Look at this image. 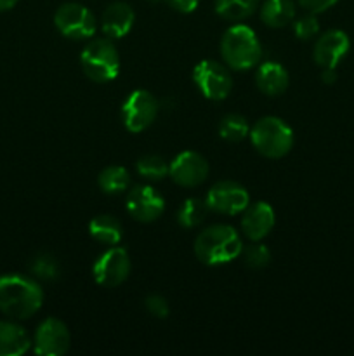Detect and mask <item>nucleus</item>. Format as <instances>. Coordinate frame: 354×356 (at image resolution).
I'll return each mask as SVG.
<instances>
[{"instance_id": "1", "label": "nucleus", "mask_w": 354, "mask_h": 356, "mask_svg": "<svg viewBox=\"0 0 354 356\" xmlns=\"http://www.w3.org/2000/svg\"><path fill=\"white\" fill-rule=\"evenodd\" d=\"M44 302V291L37 280L10 273L0 277V312L14 320L31 318Z\"/></svg>"}, {"instance_id": "2", "label": "nucleus", "mask_w": 354, "mask_h": 356, "mask_svg": "<svg viewBox=\"0 0 354 356\" xmlns=\"http://www.w3.org/2000/svg\"><path fill=\"white\" fill-rule=\"evenodd\" d=\"M243 242L233 226L214 225L194 240V254L207 266H221L242 256Z\"/></svg>"}, {"instance_id": "3", "label": "nucleus", "mask_w": 354, "mask_h": 356, "mask_svg": "<svg viewBox=\"0 0 354 356\" xmlns=\"http://www.w3.org/2000/svg\"><path fill=\"white\" fill-rule=\"evenodd\" d=\"M221 56L235 72L253 68L262 58V47L255 31L246 24H233L221 38Z\"/></svg>"}, {"instance_id": "4", "label": "nucleus", "mask_w": 354, "mask_h": 356, "mask_svg": "<svg viewBox=\"0 0 354 356\" xmlns=\"http://www.w3.org/2000/svg\"><path fill=\"white\" fill-rule=\"evenodd\" d=\"M253 148L266 159H281L294 146V131L278 117H264L250 129Z\"/></svg>"}, {"instance_id": "5", "label": "nucleus", "mask_w": 354, "mask_h": 356, "mask_svg": "<svg viewBox=\"0 0 354 356\" xmlns=\"http://www.w3.org/2000/svg\"><path fill=\"white\" fill-rule=\"evenodd\" d=\"M80 65L94 82H111L120 73V56L111 38H94L83 47Z\"/></svg>"}, {"instance_id": "6", "label": "nucleus", "mask_w": 354, "mask_h": 356, "mask_svg": "<svg viewBox=\"0 0 354 356\" xmlns=\"http://www.w3.org/2000/svg\"><path fill=\"white\" fill-rule=\"evenodd\" d=\"M158 110L160 104L151 92L144 89H135L125 97L121 104V120L128 132L139 134L156 120Z\"/></svg>"}, {"instance_id": "7", "label": "nucleus", "mask_w": 354, "mask_h": 356, "mask_svg": "<svg viewBox=\"0 0 354 356\" xmlns=\"http://www.w3.org/2000/svg\"><path fill=\"white\" fill-rule=\"evenodd\" d=\"M54 24L59 33L71 40H83L96 33V16L89 7L76 2L59 6L54 14Z\"/></svg>"}, {"instance_id": "8", "label": "nucleus", "mask_w": 354, "mask_h": 356, "mask_svg": "<svg viewBox=\"0 0 354 356\" xmlns=\"http://www.w3.org/2000/svg\"><path fill=\"white\" fill-rule=\"evenodd\" d=\"M193 80L201 96L210 101H222L233 89V79L229 70L214 59H203L193 70Z\"/></svg>"}, {"instance_id": "9", "label": "nucleus", "mask_w": 354, "mask_h": 356, "mask_svg": "<svg viewBox=\"0 0 354 356\" xmlns=\"http://www.w3.org/2000/svg\"><path fill=\"white\" fill-rule=\"evenodd\" d=\"M130 270L132 263L127 250L121 249V247H113V249L101 254L99 259L94 263L92 275L94 280L101 287L113 289L127 280L128 275H130Z\"/></svg>"}, {"instance_id": "10", "label": "nucleus", "mask_w": 354, "mask_h": 356, "mask_svg": "<svg viewBox=\"0 0 354 356\" xmlns=\"http://www.w3.org/2000/svg\"><path fill=\"white\" fill-rule=\"evenodd\" d=\"M205 202L210 211L224 216H236L248 207L250 195L236 181H219L208 190Z\"/></svg>"}, {"instance_id": "11", "label": "nucleus", "mask_w": 354, "mask_h": 356, "mask_svg": "<svg viewBox=\"0 0 354 356\" xmlns=\"http://www.w3.org/2000/svg\"><path fill=\"white\" fill-rule=\"evenodd\" d=\"M35 355L61 356L69 350V330L62 320L49 316L38 325L33 341Z\"/></svg>"}, {"instance_id": "12", "label": "nucleus", "mask_w": 354, "mask_h": 356, "mask_svg": "<svg viewBox=\"0 0 354 356\" xmlns=\"http://www.w3.org/2000/svg\"><path fill=\"white\" fill-rule=\"evenodd\" d=\"M127 212L139 222H153L162 216L165 200L148 184H137L128 190L125 198Z\"/></svg>"}, {"instance_id": "13", "label": "nucleus", "mask_w": 354, "mask_h": 356, "mask_svg": "<svg viewBox=\"0 0 354 356\" xmlns=\"http://www.w3.org/2000/svg\"><path fill=\"white\" fill-rule=\"evenodd\" d=\"M169 176L183 188H196L208 177V163L200 153L183 152L170 162Z\"/></svg>"}, {"instance_id": "14", "label": "nucleus", "mask_w": 354, "mask_h": 356, "mask_svg": "<svg viewBox=\"0 0 354 356\" xmlns=\"http://www.w3.org/2000/svg\"><path fill=\"white\" fill-rule=\"evenodd\" d=\"M349 47L351 42L347 33L342 30H330L316 40L312 58L321 68H335L340 59L349 52Z\"/></svg>"}, {"instance_id": "15", "label": "nucleus", "mask_w": 354, "mask_h": 356, "mask_svg": "<svg viewBox=\"0 0 354 356\" xmlns=\"http://www.w3.org/2000/svg\"><path fill=\"white\" fill-rule=\"evenodd\" d=\"M242 232L252 242H260L274 226V211L267 202H255L242 212Z\"/></svg>"}, {"instance_id": "16", "label": "nucleus", "mask_w": 354, "mask_h": 356, "mask_svg": "<svg viewBox=\"0 0 354 356\" xmlns=\"http://www.w3.org/2000/svg\"><path fill=\"white\" fill-rule=\"evenodd\" d=\"M135 21L134 9L127 2H113L104 9L101 28L108 38H121L132 30Z\"/></svg>"}, {"instance_id": "17", "label": "nucleus", "mask_w": 354, "mask_h": 356, "mask_svg": "<svg viewBox=\"0 0 354 356\" xmlns=\"http://www.w3.org/2000/svg\"><path fill=\"white\" fill-rule=\"evenodd\" d=\"M288 82H290L288 72L280 63L267 61L257 68L255 83L260 89V92L267 94V96H280V94H283L287 90Z\"/></svg>"}, {"instance_id": "18", "label": "nucleus", "mask_w": 354, "mask_h": 356, "mask_svg": "<svg viewBox=\"0 0 354 356\" xmlns=\"http://www.w3.org/2000/svg\"><path fill=\"white\" fill-rule=\"evenodd\" d=\"M31 346L26 330L14 322H0V356L24 355Z\"/></svg>"}, {"instance_id": "19", "label": "nucleus", "mask_w": 354, "mask_h": 356, "mask_svg": "<svg viewBox=\"0 0 354 356\" xmlns=\"http://www.w3.org/2000/svg\"><path fill=\"white\" fill-rule=\"evenodd\" d=\"M260 19L269 28H283L295 19L294 0H266L260 7Z\"/></svg>"}, {"instance_id": "20", "label": "nucleus", "mask_w": 354, "mask_h": 356, "mask_svg": "<svg viewBox=\"0 0 354 356\" xmlns=\"http://www.w3.org/2000/svg\"><path fill=\"white\" fill-rule=\"evenodd\" d=\"M89 235L96 242L104 243V245H117L121 240L124 229H121L120 221L113 216H96L89 222Z\"/></svg>"}, {"instance_id": "21", "label": "nucleus", "mask_w": 354, "mask_h": 356, "mask_svg": "<svg viewBox=\"0 0 354 356\" xmlns=\"http://www.w3.org/2000/svg\"><path fill=\"white\" fill-rule=\"evenodd\" d=\"M97 184L106 195H120L130 188V174L125 167L110 165L97 176Z\"/></svg>"}, {"instance_id": "22", "label": "nucleus", "mask_w": 354, "mask_h": 356, "mask_svg": "<svg viewBox=\"0 0 354 356\" xmlns=\"http://www.w3.org/2000/svg\"><path fill=\"white\" fill-rule=\"evenodd\" d=\"M259 7V0H215V13L226 21L239 23L252 16Z\"/></svg>"}, {"instance_id": "23", "label": "nucleus", "mask_w": 354, "mask_h": 356, "mask_svg": "<svg viewBox=\"0 0 354 356\" xmlns=\"http://www.w3.org/2000/svg\"><path fill=\"white\" fill-rule=\"evenodd\" d=\"M208 205L205 200L200 198H186L183 202V205L177 211V222H179L183 228H196L198 225L205 221L208 214Z\"/></svg>"}, {"instance_id": "24", "label": "nucleus", "mask_w": 354, "mask_h": 356, "mask_svg": "<svg viewBox=\"0 0 354 356\" xmlns=\"http://www.w3.org/2000/svg\"><path fill=\"white\" fill-rule=\"evenodd\" d=\"M250 134L248 122L238 113H229L219 124V136L228 143H239Z\"/></svg>"}, {"instance_id": "25", "label": "nucleus", "mask_w": 354, "mask_h": 356, "mask_svg": "<svg viewBox=\"0 0 354 356\" xmlns=\"http://www.w3.org/2000/svg\"><path fill=\"white\" fill-rule=\"evenodd\" d=\"M169 167L170 163L160 155H144L137 160L139 176L149 181H160L169 176Z\"/></svg>"}, {"instance_id": "26", "label": "nucleus", "mask_w": 354, "mask_h": 356, "mask_svg": "<svg viewBox=\"0 0 354 356\" xmlns=\"http://www.w3.org/2000/svg\"><path fill=\"white\" fill-rule=\"evenodd\" d=\"M30 270L35 277L45 282L56 280V278L59 277V264L51 254H40V256L35 257V259L31 261Z\"/></svg>"}, {"instance_id": "27", "label": "nucleus", "mask_w": 354, "mask_h": 356, "mask_svg": "<svg viewBox=\"0 0 354 356\" xmlns=\"http://www.w3.org/2000/svg\"><path fill=\"white\" fill-rule=\"evenodd\" d=\"M242 256L246 266L252 268V270H262V268H266L267 264H269L271 250L267 249L266 245H262V243L253 242L252 245H248L246 249L243 247Z\"/></svg>"}, {"instance_id": "28", "label": "nucleus", "mask_w": 354, "mask_h": 356, "mask_svg": "<svg viewBox=\"0 0 354 356\" xmlns=\"http://www.w3.org/2000/svg\"><path fill=\"white\" fill-rule=\"evenodd\" d=\"M318 31V19H316V16L312 13H307L305 16L294 19V33L297 35V38H301V40H309V38L314 37Z\"/></svg>"}, {"instance_id": "29", "label": "nucleus", "mask_w": 354, "mask_h": 356, "mask_svg": "<svg viewBox=\"0 0 354 356\" xmlns=\"http://www.w3.org/2000/svg\"><path fill=\"white\" fill-rule=\"evenodd\" d=\"M144 306L153 316H156V318H167V316H169V313H170V308H169V302H167V299L162 298V296H158V294L148 296V298H146V301H144Z\"/></svg>"}, {"instance_id": "30", "label": "nucleus", "mask_w": 354, "mask_h": 356, "mask_svg": "<svg viewBox=\"0 0 354 356\" xmlns=\"http://www.w3.org/2000/svg\"><path fill=\"white\" fill-rule=\"evenodd\" d=\"M337 2H339V0H298V3H301L307 13L312 14L325 13L326 9L333 7Z\"/></svg>"}, {"instance_id": "31", "label": "nucleus", "mask_w": 354, "mask_h": 356, "mask_svg": "<svg viewBox=\"0 0 354 356\" xmlns=\"http://www.w3.org/2000/svg\"><path fill=\"white\" fill-rule=\"evenodd\" d=\"M167 3H169L170 7H174L176 10H179V13H193L194 9L198 7V2L200 0H165Z\"/></svg>"}, {"instance_id": "32", "label": "nucleus", "mask_w": 354, "mask_h": 356, "mask_svg": "<svg viewBox=\"0 0 354 356\" xmlns=\"http://www.w3.org/2000/svg\"><path fill=\"white\" fill-rule=\"evenodd\" d=\"M321 79L325 83H333L337 80V72L335 68H323Z\"/></svg>"}, {"instance_id": "33", "label": "nucleus", "mask_w": 354, "mask_h": 356, "mask_svg": "<svg viewBox=\"0 0 354 356\" xmlns=\"http://www.w3.org/2000/svg\"><path fill=\"white\" fill-rule=\"evenodd\" d=\"M16 3H17V0H0V13L12 9Z\"/></svg>"}, {"instance_id": "34", "label": "nucleus", "mask_w": 354, "mask_h": 356, "mask_svg": "<svg viewBox=\"0 0 354 356\" xmlns=\"http://www.w3.org/2000/svg\"><path fill=\"white\" fill-rule=\"evenodd\" d=\"M149 2H160V0H149Z\"/></svg>"}]
</instances>
